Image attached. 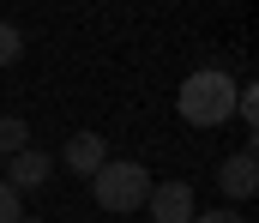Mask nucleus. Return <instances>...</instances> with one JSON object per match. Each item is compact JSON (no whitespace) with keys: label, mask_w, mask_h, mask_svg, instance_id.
Wrapping results in <instances>:
<instances>
[{"label":"nucleus","mask_w":259,"mask_h":223,"mask_svg":"<svg viewBox=\"0 0 259 223\" xmlns=\"http://www.w3.org/2000/svg\"><path fill=\"white\" fill-rule=\"evenodd\" d=\"M175 109H181L187 127H223V121L235 115V78L223 73V67H199V73L181 78Z\"/></svg>","instance_id":"obj_1"},{"label":"nucleus","mask_w":259,"mask_h":223,"mask_svg":"<svg viewBox=\"0 0 259 223\" xmlns=\"http://www.w3.org/2000/svg\"><path fill=\"white\" fill-rule=\"evenodd\" d=\"M91 199H97L103 211L127 217V211H139V205L151 199V169L133 163V157H109V163L91 175Z\"/></svg>","instance_id":"obj_2"},{"label":"nucleus","mask_w":259,"mask_h":223,"mask_svg":"<svg viewBox=\"0 0 259 223\" xmlns=\"http://www.w3.org/2000/svg\"><path fill=\"white\" fill-rule=\"evenodd\" d=\"M217 193H223L229 205H241V199H253V193H259V151H253V145L229 151V157L217 163Z\"/></svg>","instance_id":"obj_3"},{"label":"nucleus","mask_w":259,"mask_h":223,"mask_svg":"<svg viewBox=\"0 0 259 223\" xmlns=\"http://www.w3.org/2000/svg\"><path fill=\"white\" fill-rule=\"evenodd\" d=\"M145 211H151V223H193L199 217V193L187 181H151Z\"/></svg>","instance_id":"obj_4"},{"label":"nucleus","mask_w":259,"mask_h":223,"mask_svg":"<svg viewBox=\"0 0 259 223\" xmlns=\"http://www.w3.org/2000/svg\"><path fill=\"white\" fill-rule=\"evenodd\" d=\"M49 175H55V157L36 151V145H24L18 157H6V175H0V181H6L12 193H30V187H42Z\"/></svg>","instance_id":"obj_5"},{"label":"nucleus","mask_w":259,"mask_h":223,"mask_svg":"<svg viewBox=\"0 0 259 223\" xmlns=\"http://www.w3.org/2000/svg\"><path fill=\"white\" fill-rule=\"evenodd\" d=\"M61 163L72 169V175H84V181H91V175L109 163V139H103V133H72V139L61 145Z\"/></svg>","instance_id":"obj_6"},{"label":"nucleus","mask_w":259,"mask_h":223,"mask_svg":"<svg viewBox=\"0 0 259 223\" xmlns=\"http://www.w3.org/2000/svg\"><path fill=\"white\" fill-rule=\"evenodd\" d=\"M24 145H30V121H18V115H0V163H6V157H18Z\"/></svg>","instance_id":"obj_7"},{"label":"nucleus","mask_w":259,"mask_h":223,"mask_svg":"<svg viewBox=\"0 0 259 223\" xmlns=\"http://www.w3.org/2000/svg\"><path fill=\"white\" fill-rule=\"evenodd\" d=\"M24 55V36H18V24H0V67H12Z\"/></svg>","instance_id":"obj_8"},{"label":"nucleus","mask_w":259,"mask_h":223,"mask_svg":"<svg viewBox=\"0 0 259 223\" xmlns=\"http://www.w3.org/2000/svg\"><path fill=\"white\" fill-rule=\"evenodd\" d=\"M235 115H241L247 127L259 121V91H253V84H235Z\"/></svg>","instance_id":"obj_9"},{"label":"nucleus","mask_w":259,"mask_h":223,"mask_svg":"<svg viewBox=\"0 0 259 223\" xmlns=\"http://www.w3.org/2000/svg\"><path fill=\"white\" fill-rule=\"evenodd\" d=\"M0 223H24V199H18L6 181H0Z\"/></svg>","instance_id":"obj_10"},{"label":"nucleus","mask_w":259,"mask_h":223,"mask_svg":"<svg viewBox=\"0 0 259 223\" xmlns=\"http://www.w3.org/2000/svg\"><path fill=\"white\" fill-rule=\"evenodd\" d=\"M193 223H241V217H235V211H199Z\"/></svg>","instance_id":"obj_11"},{"label":"nucleus","mask_w":259,"mask_h":223,"mask_svg":"<svg viewBox=\"0 0 259 223\" xmlns=\"http://www.w3.org/2000/svg\"><path fill=\"white\" fill-rule=\"evenodd\" d=\"M24 223H49V217H24Z\"/></svg>","instance_id":"obj_12"}]
</instances>
